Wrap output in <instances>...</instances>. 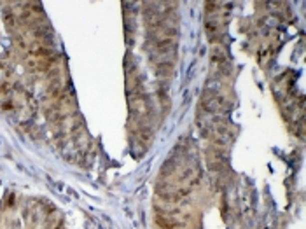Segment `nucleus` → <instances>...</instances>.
<instances>
[{
    "instance_id": "obj_1",
    "label": "nucleus",
    "mask_w": 306,
    "mask_h": 229,
    "mask_svg": "<svg viewBox=\"0 0 306 229\" xmlns=\"http://www.w3.org/2000/svg\"><path fill=\"white\" fill-rule=\"evenodd\" d=\"M201 107H203V110L206 114H215V112L222 110L224 98L219 96V94H210V96H206L205 100L201 102Z\"/></svg>"
}]
</instances>
